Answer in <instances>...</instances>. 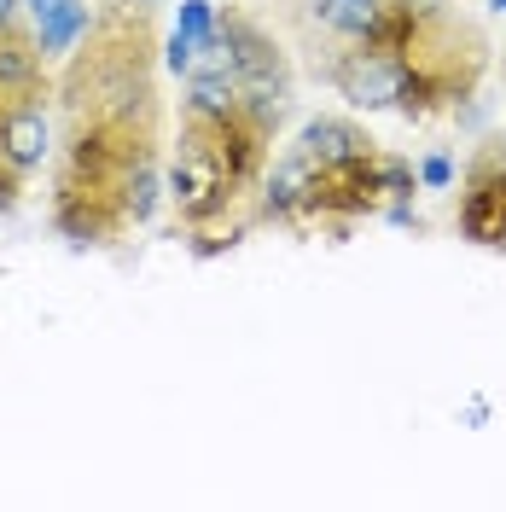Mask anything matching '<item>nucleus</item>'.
<instances>
[{"label": "nucleus", "instance_id": "39448f33", "mask_svg": "<svg viewBox=\"0 0 506 512\" xmlns=\"http://www.w3.org/2000/svg\"><path fill=\"white\" fill-rule=\"evenodd\" d=\"M280 6V35L291 47V59H303V70L320 82V70L338 59L355 41H373L384 18V0H274Z\"/></svg>", "mask_w": 506, "mask_h": 512}, {"label": "nucleus", "instance_id": "ddd939ff", "mask_svg": "<svg viewBox=\"0 0 506 512\" xmlns=\"http://www.w3.org/2000/svg\"><path fill=\"white\" fill-rule=\"evenodd\" d=\"M448 175H454L448 158H425V187H448Z\"/></svg>", "mask_w": 506, "mask_h": 512}, {"label": "nucleus", "instance_id": "f03ea898", "mask_svg": "<svg viewBox=\"0 0 506 512\" xmlns=\"http://www.w3.org/2000/svg\"><path fill=\"white\" fill-rule=\"evenodd\" d=\"M274 128L227 76H181V111L163 152V187L175 227L198 256L233 251L262 222V181L274 163Z\"/></svg>", "mask_w": 506, "mask_h": 512}, {"label": "nucleus", "instance_id": "4468645a", "mask_svg": "<svg viewBox=\"0 0 506 512\" xmlns=\"http://www.w3.org/2000/svg\"><path fill=\"white\" fill-rule=\"evenodd\" d=\"M24 6H30V18H35V12H41V0H24Z\"/></svg>", "mask_w": 506, "mask_h": 512}, {"label": "nucleus", "instance_id": "0eeeda50", "mask_svg": "<svg viewBox=\"0 0 506 512\" xmlns=\"http://www.w3.org/2000/svg\"><path fill=\"white\" fill-rule=\"evenodd\" d=\"M53 88L59 76H53V59L41 53L35 18L0 30V128L18 111H53Z\"/></svg>", "mask_w": 506, "mask_h": 512}, {"label": "nucleus", "instance_id": "6e6552de", "mask_svg": "<svg viewBox=\"0 0 506 512\" xmlns=\"http://www.w3.org/2000/svg\"><path fill=\"white\" fill-rule=\"evenodd\" d=\"M88 18H94V6H82V0H41V12H35L41 53H47V59H64V53L82 41Z\"/></svg>", "mask_w": 506, "mask_h": 512}, {"label": "nucleus", "instance_id": "9b49d317", "mask_svg": "<svg viewBox=\"0 0 506 512\" xmlns=\"http://www.w3.org/2000/svg\"><path fill=\"white\" fill-rule=\"evenodd\" d=\"M94 6H105V12H134V18H163L169 0H94Z\"/></svg>", "mask_w": 506, "mask_h": 512}, {"label": "nucleus", "instance_id": "2eb2a0df", "mask_svg": "<svg viewBox=\"0 0 506 512\" xmlns=\"http://www.w3.org/2000/svg\"><path fill=\"white\" fill-rule=\"evenodd\" d=\"M501 76H506V53H501Z\"/></svg>", "mask_w": 506, "mask_h": 512}, {"label": "nucleus", "instance_id": "20e7f679", "mask_svg": "<svg viewBox=\"0 0 506 512\" xmlns=\"http://www.w3.org/2000/svg\"><path fill=\"white\" fill-rule=\"evenodd\" d=\"M187 76H227L239 94L251 99V111L280 134L291 117V94H297V59L285 47V35L274 24H262L239 6L216 12V30L198 41Z\"/></svg>", "mask_w": 506, "mask_h": 512}, {"label": "nucleus", "instance_id": "9d476101", "mask_svg": "<svg viewBox=\"0 0 506 512\" xmlns=\"http://www.w3.org/2000/svg\"><path fill=\"white\" fill-rule=\"evenodd\" d=\"M24 181H30V175H24V169H18V163H12V152H6V146H0V216H6V210H18V204H24Z\"/></svg>", "mask_w": 506, "mask_h": 512}, {"label": "nucleus", "instance_id": "423d86ee", "mask_svg": "<svg viewBox=\"0 0 506 512\" xmlns=\"http://www.w3.org/2000/svg\"><path fill=\"white\" fill-rule=\"evenodd\" d=\"M454 227H460V239H472L483 251H506V128L483 134L466 152Z\"/></svg>", "mask_w": 506, "mask_h": 512}, {"label": "nucleus", "instance_id": "7ed1b4c3", "mask_svg": "<svg viewBox=\"0 0 506 512\" xmlns=\"http://www.w3.org/2000/svg\"><path fill=\"white\" fill-rule=\"evenodd\" d=\"M379 47L396 53L413 88V123L466 111L495 64V41L460 0H384V18L373 30Z\"/></svg>", "mask_w": 506, "mask_h": 512}, {"label": "nucleus", "instance_id": "1a4fd4ad", "mask_svg": "<svg viewBox=\"0 0 506 512\" xmlns=\"http://www.w3.org/2000/svg\"><path fill=\"white\" fill-rule=\"evenodd\" d=\"M210 30H216V6H210V0H187V6H181V30L169 35V47H163V64H169L175 76H187L192 53H198V41Z\"/></svg>", "mask_w": 506, "mask_h": 512}, {"label": "nucleus", "instance_id": "f257e3e1", "mask_svg": "<svg viewBox=\"0 0 506 512\" xmlns=\"http://www.w3.org/2000/svg\"><path fill=\"white\" fill-rule=\"evenodd\" d=\"M163 18L94 6L53 88V227L76 251H105L146 227L163 192Z\"/></svg>", "mask_w": 506, "mask_h": 512}, {"label": "nucleus", "instance_id": "f8f14e48", "mask_svg": "<svg viewBox=\"0 0 506 512\" xmlns=\"http://www.w3.org/2000/svg\"><path fill=\"white\" fill-rule=\"evenodd\" d=\"M12 24H30V6L24 0H0V30H12Z\"/></svg>", "mask_w": 506, "mask_h": 512}]
</instances>
